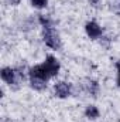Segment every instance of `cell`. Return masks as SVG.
I'll return each mask as SVG.
<instances>
[{
	"label": "cell",
	"mask_w": 120,
	"mask_h": 122,
	"mask_svg": "<svg viewBox=\"0 0 120 122\" xmlns=\"http://www.w3.org/2000/svg\"><path fill=\"white\" fill-rule=\"evenodd\" d=\"M9 1H10L11 4H18V3H20V0H9Z\"/></svg>",
	"instance_id": "15"
},
{
	"label": "cell",
	"mask_w": 120,
	"mask_h": 122,
	"mask_svg": "<svg viewBox=\"0 0 120 122\" xmlns=\"http://www.w3.org/2000/svg\"><path fill=\"white\" fill-rule=\"evenodd\" d=\"M71 91H72V87L68 82L61 81V82H57L54 85V94L58 98H66V97H69L71 95Z\"/></svg>",
	"instance_id": "4"
},
{
	"label": "cell",
	"mask_w": 120,
	"mask_h": 122,
	"mask_svg": "<svg viewBox=\"0 0 120 122\" xmlns=\"http://www.w3.org/2000/svg\"><path fill=\"white\" fill-rule=\"evenodd\" d=\"M85 82H86L85 84V90L89 92L92 97H96L97 92H99V84L96 81H93V80H86Z\"/></svg>",
	"instance_id": "7"
},
{
	"label": "cell",
	"mask_w": 120,
	"mask_h": 122,
	"mask_svg": "<svg viewBox=\"0 0 120 122\" xmlns=\"http://www.w3.org/2000/svg\"><path fill=\"white\" fill-rule=\"evenodd\" d=\"M40 23H41L44 27H52V20H51L48 16L40 14Z\"/></svg>",
	"instance_id": "10"
},
{
	"label": "cell",
	"mask_w": 120,
	"mask_h": 122,
	"mask_svg": "<svg viewBox=\"0 0 120 122\" xmlns=\"http://www.w3.org/2000/svg\"><path fill=\"white\" fill-rule=\"evenodd\" d=\"M110 10L115 13H120V0H110Z\"/></svg>",
	"instance_id": "12"
},
{
	"label": "cell",
	"mask_w": 120,
	"mask_h": 122,
	"mask_svg": "<svg viewBox=\"0 0 120 122\" xmlns=\"http://www.w3.org/2000/svg\"><path fill=\"white\" fill-rule=\"evenodd\" d=\"M88 1H89V3L92 4V6H93V7H99L102 0H88Z\"/></svg>",
	"instance_id": "14"
},
{
	"label": "cell",
	"mask_w": 120,
	"mask_h": 122,
	"mask_svg": "<svg viewBox=\"0 0 120 122\" xmlns=\"http://www.w3.org/2000/svg\"><path fill=\"white\" fill-rule=\"evenodd\" d=\"M85 115H86L89 119H96V118H99V109H97L95 105H89V107L86 108V111H85Z\"/></svg>",
	"instance_id": "9"
},
{
	"label": "cell",
	"mask_w": 120,
	"mask_h": 122,
	"mask_svg": "<svg viewBox=\"0 0 120 122\" xmlns=\"http://www.w3.org/2000/svg\"><path fill=\"white\" fill-rule=\"evenodd\" d=\"M47 3H48V0H31V4L37 9H44L47 6Z\"/></svg>",
	"instance_id": "11"
},
{
	"label": "cell",
	"mask_w": 120,
	"mask_h": 122,
	"mask_svg": "<svg viewBox=\"0 0 120 122\" xmlns=\"http://www.w3.org/2000/svg\"><path fill=\"white\" fill-rule=\"evenodd\" d=\"M116 67H117V85L120 87V60L117 61V64H116Z\"/></svg>",
	"instance_id": "13"
},
{
	"label": "cell",
	"mask_w": 120,
	"mask_h": 122,
	"mask_svg": "<svg viewBox=\"0 0 120 122\" xmlns=\"http://www.w3.org/2000/svg\"><path fill=\"white\" fill-rule=\"evenodd\" d=\"M44 65H45V68H47V71L50 72L51 77H55L58 74V71H60V62H58V60L55 57H52V56H48L47 57Z\"/></svg>",
	"instance_id": "5"
},
{
	"label": "cell",
	"mask_w": 120,
	"mask_h": 122,
	"mask_svg": "<svg viewBox=\"0 0 120 122\" xmlns=\"http://www.w3.org/2000/svg\"><path fill=\"white\" fill-rule=\"evenodd\" d=\"M50 77H51V75H50V72L47 71V68H45L44 64H38V65L30 68V78H40V80L48 81Z\"/></svg>",
	"instance_id": "3"
},
{
	"label": "cell",
	"mask_w": 120,
	"mask_h": 122,
	"mask_svg": "<svg viewBox=\"0 0 120 122\" xmlns=\"http://www.w3.org/2000/svg\"><path fill=\"white\" fill-rule=\"evenodd\" d=\"M42 40L52 50H60L61 46H62L61 44L60 34H58V31L55 30L54 27H44V30H42Z\"/></svg>",
	"instance_id": "1"
},
{
	"label": "cell",
	"mask_w": 120,
	"mask_h": 122,
	"mask_svg": "<svg viewBox=\"0 0 120 122\" xmlns=\"http://www.w3.org/2000/svg\"><path fill=\"white\" fill-rule=\"evenodd\" d=\"M1 80L7 82L9 85H14V84H20L21 81H24V74L11 67H4L1 68Z\"/></svg>",
	"instance_id": "2"
},
{
	"label": "cell",
	"mask_w": 120,
	"mask_h": 122,
	"mask_svg": "<svg viewBox=\"0 0 120 122\" xmlns=\"http://www.w3.org/2000/svg\"><path fill=\"white\" fill-rule=\"evenodd\" d=\"M85 30H86V34L89 36L90 38H99L100 36H102V29H100V26L97 24V23H95V21H88L86 23V26H85Z\"/></svg>",
	"instance_id": "6"
},
{
	"label": "cell",
	"mask_w": 120,
	"mask_h": 122,
	"mask_svg": "<svg viewBox=\"0 0 120 122\" xmlns=\"http://www.w3.org/2000/svg\"><path fill=\"white\" fill-rule=\"evenodd\" d=\"M30 82H31V87L37 91H42L47 88V81L44 80H40V78H30Z\"/></svg>",
	"instance_id": "8"
}]
</instances>
